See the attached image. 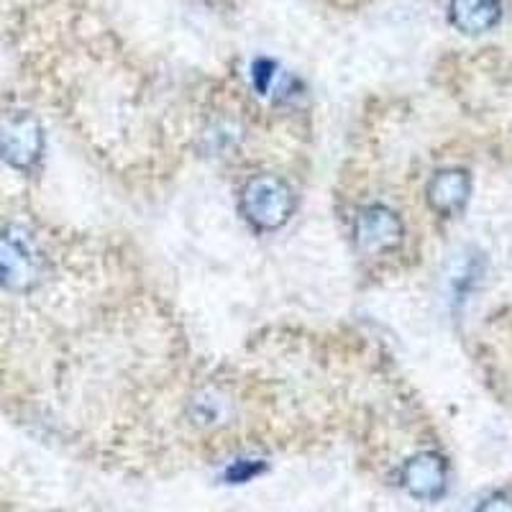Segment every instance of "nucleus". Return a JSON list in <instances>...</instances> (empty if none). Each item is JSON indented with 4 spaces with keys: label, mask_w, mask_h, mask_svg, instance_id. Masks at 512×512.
I'll use <instances>...</instances> for the list:
<instances>
[{
    "label": "nucleus",
    "mask_w": 512,
    "mask_h": 512,
    "mask_svg": "<svg viewBox=\"0 0 512 512\" xmlns=\"http://www.w3.org/2000/svg\"><path fill=\"white\" fill-rule=\"evenodd\" d=\"M469 195H472V177L466 169L459 167L438 169L425 187V200L431 210H436L443 218L459 216L469 203Z\"/></svg>",
    "instance_id": "obj_6"
},
{
    "label": "nucleus",
    "mask_w": 512,
    "mask_h": 512,
    "mask_svg": "<svg viewBox=\"0 0 512 512\" xmlns=\"http://www.w3.org/2000/svg\"><path fill=\"white\" fill-rule=\"evenodd\" d=\"M295 208V190L277 175H254L241 187L239 210L254 231H280L295 216Z\"/></svg>",
    "instance_id": "obj_2"
},
{
    "label": "nucleus",
    "mask_w": 512,
    "mask_h": 512,
    "mask_svg": "<svg viewBox=\"0 0 512 512\" xmlns=\"http://www.w3.org/2000/svg\"><path fill=\"white\" fill-rule=\"evenodd\" d=\"M354 239L364 254H387V251H397L402 246L405 226L395 210H390L387 205H367L356 216Z\"/></svg>",
    "instance_id": "obj_4"
},
{
    "label": "nucleus",
    "mask_w": 512,
    "mask_h": 512,
    "mask_svg": "<svg viewBox=\"0 0 512 512\" xmlns=\"http://www.w3.org/2000/svg\"><path fill=\"white\" fill-rule=\"evenodd\" d=\"M400 484L410 497L420 502H436L446 495L448 466L436 451L410 456L400 469Z\"/></svg>",
    "instance_id": "obj_5"
},
{
    "label": "nucleus",
    "mask_w": 512,
    "mask_h": 512,
    "mask_svg": "<svg viewBox=\"0 0 512 512\" xmlns=\"http://www.w3.org/2000/svg\"><path fill=\"white\" fill-rule=\"evenodd\" d=\"M477 512H512V497L505 492H495L479 502Z\"/></svg>",
    "instance_id": "obj_9"
},
{
    "label": "nucleus",
    "mask_w": 512,
    "mask_h": 512,
    "mask_svg": "<svg viewBox=\"0 0 512 512\" xmlns=\"http://www.w3.org/2000/svg\"><path fill=\"white\" fill-rule=\"evenodd\" d=\"M44 126L29 111L0 113V159L18 172H31L44 157Z\"/></svg>",
    "instance_id": "obj_3"
},
{
    "label": "nucleus",
    "mask_w": 512,
    "mask_h": 512,
    "mask_svg": "<svg viewBox=\"0 0 512 512\" xmlns=\"http://www.w3.org/2000/svg\"><path fill=\"white\" fill-rule=\"evenodd\" d=\"M448 18L461 34H487L502 18V0H451Z\"/></svg>",
    "instance_id": "obj_7"
},
{
    "label": "nucleus",
    "mask_w": 512,
    "mask_h": 512,
    "mask_svg": "<svg viewBox=\"0 0 512 512\" xmlns=\"http://www.w3.org/2000/svg\"><path fill=\"white\" fill-rule=\"evenodd\" d=\"M262 472V464H251V461H239V464H233L231 469L226 472L228 482H246L254 474Z\"/></svg>",
    "instance_id": "obj_10"
},
{
    "label": "nucleus",
    "mask_w": 512,
    "mask_h": 512,
    "mask_svg": "<svg viewBox=\"0 0 512 512\" xmlns=\"http://www.w3.org/2000/svg\"><path fill=\"white\" fill-rule=\"evenodd\" d=\"M44 280L47 256L34 233L24 226L0 228V290L24 295L36 290Z\"/></svg>",
    "instance_id": "obj_1"
},
{
    "label": "nucleus",
    "mask_w": 512,
    "mask_h": 512,
    "mask_svg": "<svg viewBox=\"0 0 512 512\" xmlns=\"http://www.w3.org/2000/svg\"><path fill=\"white\" fill-rule=\"evenodd\" d=\"M274 77H277V64L267 57L256 59L254 62V88L259 90V93L262 95L269 93Z\"/></svg>",
    "instance_id": "obj_8"
}]
</instances>
